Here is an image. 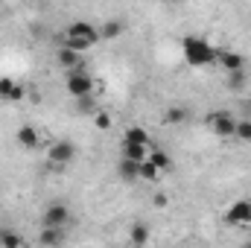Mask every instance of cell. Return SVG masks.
<instances>
[{
	"mask_svg": "<svg viewBox=\"0 0 251 248\" xmlns=\"http://www.w3.org/2000/svg\"><path fill=\"white\" fill-rule=\"evenodd\" d=\"M181 53H184V62L190 67H213L216 56H219V47H213L201 35H184L181 38Z\"/></svg>",
	"mask_w": 251,
	"mask_h": 248,
	"instance_id": "6da1fadb",
	"label": "cell"
},
{
	"mask_svg": "<svg viewBox=\"0 0 251 248\" xmlns=\"http://www.w3.org/2000/svg\"><path fill=\"white\" fill-rule=\"evenodd\" d=\"M94 44H100V29L91 24V21H73L67 29H64V38H62V47L73 50V53H85L91 50Z\"/></svg>",
	"mask_w": 251,
	"mask_h": 248,
	"instance_id": "7a4b0ae2",
	"label": "cell"
},
{
	"mask_svg": "<svg viewBox=\"0 0 251 248\" xmlns=\"http://www.w3.org/2000/svg\"><path fill=\"white\" fill-rule=\"evenodd\" d=\"M94 76L82 67V70H73V73H67V94L73 97V99H85V97H94Z\"/></svg>",
	"mask_w": 251,
	"mask_h": 248,
	"instance_id": "3957f363",
	"label": "cell"
},
{
	"mask_svg": "<svg viewBox=\"0 0 251 248\" xmlns=\"http://www.w3.org/2000/svg\"><path fill=\"white\" fill-rule=\"evenodd\" d=\"M207 125L216 137H234V128H237V117L231 111H210L207 114Z\"/></svg>",
	"mask_w": 251,
	"mask_h": 248,
	"instance_id": "277c9868",
	"label": "cell"
},
{
	"mask_svg": "<svg viewBox=\"0 0 251 248\" xmlns=\"http://www.w3.org/2000/svg\"><path fill=\"white\" fill-rule=\"evenodd\" d=\"M41 222H44V228H67V222H70V210H67V204H62V201L47 204Z\"/></svg>",
	"mask_w": 251,
	"mask_h": 248,
	"instance_id": "5b68a950",
	"label": "cell"
},
{
	"mask_svg": "<svg viewBox=\"0 0 251 248\" xmlns=\"http://www.w3.org/2000/svg\"><path fill=\"white\" fill-rule=\"evenodd\" d=\"M47 158H50V164L53 167H67L73 158H76V146L70 143V140H56L53 146H50V152H47Z\"/></svg>",
	"mask_w": 251,
	"mask_h": 248,
	"instance_id": "8992f818",
	"label": "cell"
},
{
	"mask_svg": "<svg viewBox=\"0 0 251 248\" xmlns=\"http://www.w3.org/2000/svg\"><path fill=\"white\" fill-rule=\"evenodd\" d=\"M225 222H228V225H249L251 222V198H237V201H231V207L225 210Z\"/></svg>",
	"mask_w": 251,
	"mask_h": 248,
	"instance_id": "52a82bcc",
	"label": "cell"
},
{
	"mask_svg": "<svg viewBox=\"0 0 251 248\" xmlns=\"http://www.w3.org/2000/svg\"><path fill=\"white\" fill-rule=\"evenodd\" d=\"M216 64H219V70H225V73H237V70H246V59H243L240 53H234V50H219V56H216Z\"/></svg>",
	"mask_w": 251,
	"mask_h": 248,
	"instance_id": "ba28073f",
	"label": "cell"
},
{
	"mask_svg": "<svg viewBox=\"0 0 251 248\" xmlns=\"http://www.w3.org/2000/svg\"><path fill=\"white\" fill-rule=\"evenodd\" d=\"M24 97H26V88H24V85H18V82L9 79V76L0 79V99H6V102H18V99H24Z\"/></svg>",
	"mask_w": 251,
	"mask_h": 248,
	"instance_id": "9c48e42d",
	"label": "cell"
},
{
	"mask_svg": "<svg viewBox=\"0 0 251 248\" xmlns=\"http://www.w3.org/2000/svg\"><path fill=\"white\" fill-rule=\"evenodd\" d=\"M64 240H67L64 228H41V234H38V243L44 248H62Z\"/></svg>",
	"mask_w": 251,
	"mask_h": 248,
	"instance_id": "30bf717a",
	"label": "cell"
},
{
	"mask_svg": "<svg viewBox=\"0 0 251 248\" xmlns=\"http://www.w3.org/2000/svg\"><path fill=\"white\" fill-rule=\"evenodd\" d=\"M56 62L62 64L67 73L82 70V56H79V53H73V50H67V47H56Z\"/></svg>",
	"mask_w": 251,
	"mask_h": 248,
	"instance_id": "8fae6325",
	"label": "cell"
},
{
	"mask_svg": "<svg viewBox=\"0 0 251 248\" xmlns=\"http://www.w3.org/2000/svg\"><path fill=\"white\" fill-rule=\"evenodd\" d=\"M149 237H152V231H149L146 222H134V225L128 228V243L134 248H146L149 246Z\"/></svg>",
	"mask_w": 251,
	"mask_h": 248,
	"instance_id": "7c38bea8",
	"label": "cell"
},
{
	"mask_svg": "<svg viewBox=\"0 0 251 248\" xmlns=\"http://www.w3.org/2000/svg\"><path fill=\"white\" fill-rule=\"evenodd\" d=\"M38 137H41V134H38L35 125H21V128L15 131V140H18L21 149H35V146H38Z\"/></svg>",
	"mask_w": 251,
	"mask_h": 248,
	"instance_id": "4fadbf2b",
	"label": "cell"
},
{
	"mask_svg": "<svg viewBox=\"0 0 251 248\" xmlns=\"http://www.w3.org/2000/svg\"><path fill=\"white\" fill-rule=\"evenodd\" d=\"M123 143H128V146H146L149 149V131L143 125H128L123 134Z\"/></svg>",
	"mask_w": 251,
	"mask_h": 248,
	"instance_id": "5bb4252c",
	"label": "cell"
},
{
	"mask_svg": "<svg viewBox=\"0 0 251 248\" xmlns=\"http://www.w3.org/2000/svg\"><path fill=\"white\" fill-rule=\"evenodd\" d=\"M146 161H149L158 173H170V170L176 167V164H173V158H170L164 149H149V158H146Z\"/></svg>",
	"mask_w": 251,
	"mask_h": 248,
	"instance_id": "9a60e30c",
	"label": "cell"
},
{
	"mask_svg": "<svg viewBox=\"0 0 251 248\" xmlns=\"http://www.w3.org/2000/svg\"><path fill=\"white\" fill-rule=\"evenodd\" d=\"M117 175L123 178V181H137L140 178V164H134V161H126V158H120V164H117Z\"/></svg>",
	"mask_w": 251,
	"mask_h": 248,
	"instance_id": "2e32d148",
	"label": "cell"
},
{
	"mask_svg": "<svg viewBox=\"0 0 251 248\" xmlns=\"http://www.w3.org/2000/svg\"><path fill=\"white\" fill-rule=\"evenodd\" d=\"M21 246H24V237L15 228H0V248H21Z\"/></svg>",
	"mask_w": 251,
	"mask_h": 248,
	"instance_id": "e0dca14e",
	"label": "cell"
},
{
	"mask_svg": "<svg viewBox=\"0 0 251 248\" xmlns=\"http://www.w3.org/2000/svg\"><path fill=\"white\" fill-rule=\"evenodd\" d=\"M123 29H126V24L123 21H105L102 24V29H100V41H108V38H117V35H123Z\"/></svg>",
	"mask_w": 251,
	"mask_h": 248,
	"instance_id": "ac0fdd59",
	"label": "cell"
},
{
	"mask_svg": "<svg viewBox=\"0 0 251 248\" xmlns=\"http://www.w3.org/2000/svg\"><path fill=\"white\" fill-rule=\"evenodd\" d=\"M123 158L126 161H134V164H143L146 158H149V149L146 146H128V143H123Z\"/></svg>",
	"mask_w": 251,
	"mask_h": 248,
	"instance_id": "d6986e66",
	"label": "cell"
},
{
	"mask_svg": "<svg viewBox=\"0 0 251 248\" xmlns=\"http://www.w3.org/2000/svg\"><path fill=\"white\" fill-rule=\"evenodd\" d=\"M184 120H187V111L178 108V105H173V108L164 111V123L167 125H178V123H184Z\"/></svg>",
	"mask_w": 251,
	"mask_h": 248,
	"instance_id": "ffe728a7",
	"label": "cell"
},
{
	"mask_svg": "<svg viewBox=\"0 0 251 248\" xmlns=\"http://www.w3.org/2000/svg\"><path fill=\"white\" fill-rule=\"evenodd\" d=\"M234 137H237V140H243V143H251V120H249V117L237 120V128H234Z\"/></svg>",
	"mask_w": 251,
	"mask_h": 248,
	"instance_id": "44dd1931",
	"label": "cell"
},
{
	"mask_svg": "<svg viewBox=\"0 0 251 248\" xmlns=\"http://www.w3.org/2000/svg\"><path fill=\"white\" fill-rule=\"evenodd\" d=\"M246 85H249V73H246V70L228 73V88H234V91H243Z\"/></svg>",
	"mask_w": 251,
	"mask_h": 248,
	"instance_id": "7402d4cb",
	"label": "cell"
},
{
	"mask_svg": "<svg viewBox=\"0 0 251 248\" xmlns=\"http://www.w3.org/2000/svg\"><path fill=\"white\" fill-rule=\"evenodd\" d=\"M140 178H143V181H158V178H161V173H158L149 161H143V164H140Z\"/></svg>",
	"mask_w": 251,
	"mask_h": 248,
	"instance_id": "603a6c76",
	"label": "cell"
},
{
	"mask_svg": "<svg viewBox=\"0 0 251 248\" xmlns=\"http://www.w3.org/2000/svg\"><path fill=\"white\" fill-rule=\"evenodd\" d=\"M94 125H97L100 131H108V128H111V114H108V111H97V114H94Z\"/></svg>",
	"mask_w": 251,
	"mask_h": 248,
	"instance_id": "cb8c5ba5",
	"label": "cell"
},
{
	"mask_svg": "<svg viewBox=\"0 0 251 248\" xmlns=\"http://www.w3.org/2000/svg\"><path fill=\"white\" fill-rule=\"evenodd\" d=\"M76 105H79V111H94V97H85V99H76ZM97 114V111H94Z\"/></svg>",
	"mask_w": 251,
	"mask_h": 248,
	"instance_id": "d4e9b609",
	"label": "cell"
},
{
	"mask_svg": "<svg viewBox=\"0 0 251 248\" xmlns=\"http://www.w3.org/2000/svg\"><path fill=\"white\" fill-rule=\"evenodd\" d=\"M167 201H170V198H167L164 193H158V196H155V207H167Z\"/></svg>",
	"mask_w": 251,
	"mask_h": 248,
	"instance_id": "484cf974",
	"label": "cell"
},
{
	"mask_svg": "<svg viewBox=\"0 0 251 248\" xmlns=\"http://www.w3.org/2000/svg\"><path fill=\"white\" fill-rule=\"evenodd\" d=\"M246 117H249V120H251V102H249V114H246Z\"/></svg>",
	"mask_w": 251,
	"mask_h": 248,
	"instance_id": "4316f807",
	"label": "cell"
},
{
	"mask_svg": "<svg viewBox=\"0 0 251 248\" xmlns=\"http://www.w3.org/2000/svg\"><path fill=\"white\" fill-rule=\"evenodd\" d=\"M243 248H251V240H249V243H246V246H243Z\"/></svg>",
	"mask_w": 251,
	"mask_h": 248,
	"instance_id": "83f0119b",
	"label": "cell"
}]
</instances>
